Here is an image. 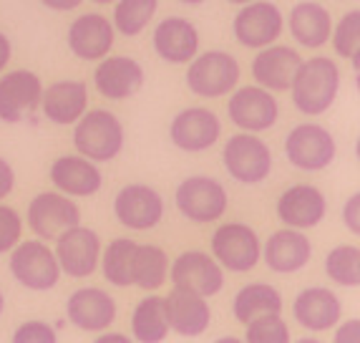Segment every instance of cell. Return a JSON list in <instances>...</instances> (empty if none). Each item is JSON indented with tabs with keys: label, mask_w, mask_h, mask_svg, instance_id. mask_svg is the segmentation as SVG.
Segmentation results:
<instances>
[{
	"label": "cell",
	"mask_w": 360,
	"mask_h": 343,
	"mask_svg": "<svg viewBox=\"0 0 360 343\" xmlns=\"http://www.w3.org/2000/svg\"><path fill=\"white\" fill-rule=\"evenodd\" d=\"M338 91H340V68L328 56H312L310 61L302 58L290 84L295 108L305 116H323L325 111H330Z\"/></svg>",
	"instance_id": "cell-1"
},
{
	"label": "cell",
	"mask_w": 360,
	"mask_h": 343,
	"mask_svg": "<svg viewBox=\"0 0 360 343\" xmlns=\"http://www.w3.org/2000/svg\"><path fill=\"white\" fill-rule=\"evenodd\" d=\"M73 146L78 154L89 157L91 162H114L127 146V132L114 111L86 108L84 116L73 124Z\"/></svg>",
	"instance_id": "cell-2"
},
{
	"label": "cell",
	"mask_w": 360,
	"mask_h": 343,
	"mask_svg": "<svg viewBox=\"0 0 360 343\" xmlns=\"http://www.w3.org/2000/svg\"><path fill=\"white\" fill-rule=\"evenodd\" d=\"M222 164L234 182L252 187V185H262L272 175L275 157H272L270 144L259 134L237 132L224 142Z\"/></svg>",
	"instance_id": "cell-3"
},
{
	"label": "cell",
	"mask_w": 360,
	"mask_h": 343,
	"mask_svg": "<svg viewBox=\"0 0 360 343\" xmlns=\"http://www.w3.org/2000/svg\"><path fill=\"white\" fill-rule=\"evenodd\" d=\"M240 61L227 51H205L189 61L186 89L199 99H222L232 94L240 84Z\"/></svg>",
	"instance_id": "cell-4"
},
{
	"label": "cell",
	"mask_w": 360,
	"mask_h": 343,
	"mask_svg": "<svg viewBox=\"0 0 360 343\" xmlns=\"http://www.w3.org/2000/svg\"><path fill=\"white\" fill-rule=\"evenodd\" d=\"M174 205L189 223L210 225L224 217L229 207V192L217 177L189 175L176 187Z\"/></svg>",
	"instance_id": "cell-5"
},
{
	"label": "cell",
	"mask_w": 360,
	"mask_h": 343,
	"mask_svg": "<svg viewBox=\"0 0 360 343\" xmlns=\"http://www.w3.org/2000/svg\"><path fill=\"white\" fill-rule=\"evenodd\" d=\"M11 275L15 277V283L23 285L25 290L33 293H49L58 285L60 280V268L56 253L49 247L46 240H23L11 250V260H8Z\"/></svg>",
	"instance_id": "cell-6"
},
{
	"label": "cell",
	"mask_w": 360,
	"mask_h": 343,
	"mask_svg": "<svg viewBox=\"0 0 360 343\" xmlns=\"http://www.w3.org/2000/svg\"><path fill=\"white\" fill-rule=\"evenodd\" d=\"M212 258L224 270L234 275H245L255 270L262 260V240L257 230L245 223H224L212 232Z\"/></svg>",
	"instance_id": "cell-7"
},
{
	"label": "cell",
	"mask_w": 360,
	"mask_h": 343,
	"mask_svg": "<svg viewBox=\"0 0 360 343\" xmlns=\"http://www.w3.org/2000/svg\"><path fill=\"white\" fill-rule=\"evenodd\" d=\"M338 142L323 124L305 121L285 137V159L300 172H325L335 162Z\"/></svg>",
	"instance_id": "cell-8"
},
{
	"label": "cell",
	"mask_w": 360,
	"mask_h": 343,
	"mask_svg": "<svg viewBox=\"0 0 360 343\" xmlns=\"http://www.w3.org/2000/svg\"><path fill=\"white\" fill-rule=\"evenodd\" d=\"M232 33L240 46L250 51H259L280 41V36L285 33V15L277 3L252 0L237 11L232 20Z\"/></svg>",
	"instance_id": "cell-9"
},
{
	"label": "cell",
	"mask_w": 360,
	"mask_h": 343,
	"mask_svg": "<svg viewBox=\"0 0 360 343\" xmlns=\"http://www.w3.org/2000/svg\"><path fill=\"white\" fill-rule=\"evenodd\" d=\"M56 260L63 275L73 280H84L98 270V260H101V237L96 230L84 227L78 223L73 227L63 230L56 237Z\"/></svg>",
	"instance_id": "cell-10"
},
{
	"label": "cell",
	"mask_w": 360,
	"mask_h": 343,
	"mask_svg": "<svg viewBox=\"0 0 360 343\" xmlns=\"http://www.w3.org/2000/svg\"><path fill=\"white\" fill-rule=\"evenodd\" d=\"M227 116L240 132L262 134L270 132L280 119V104L272 91L262 86H242L234 89L227 104Z\"/></svg>",
	"instance_id": "cell-11"
},
{
	"label": "cell",
	"mask_w": 360,
	"mask_h": 343,
	"mask_svg": "<svg viewBox=\"0 0 360 343\" xmlns=\"http://www.w3.org/2000/svg\"><path fill=\"white\" fill-rule=\"evenodd\" d=\"M164 205L162 192H156L151 185H127L121 187L114 197V215L121 227L131 232H149L164 220Z\"/></svg>",
	"instance_id": "cell-12"
},
{
	"label": "cell",
	"mask_w": 360,
	"mask_h": 343,
	"mask_svg": "<svg viewBox=\"0 0 360 343\" xmlns=\"http://www.w3.org/2000/svg\"><path fill=\"white\" fill-rule=\"evenodd\" d=\"M222 137V121L219 116L205 106H186L176 111L169 124V139L179 151L186 154H202L210 151Z\"/></svg>",
	"instance_id": "cell-13"
},
{
	"label": "cell",
	"mask_w": 360,
	"mask_h": 343,
	"mask_svg": "<svg viewBox=\"0 0 360 343\" xmlns=\"http://www.w3.org/2000/svg\"><path fill=\"white\" fill-rule=\"evenodd\" d=\"M172 285L189 293L214 298L224 290V268L205 250H186L169 268Z\"/></svg>",
	"instance_id": "cell-14"
},
{
	"label": "cell",
	"mask_w": 360,
	"mask_h": 343,
	"mask_svg": "<svg viewBox=\"0 0 360 343\" xmlns=\"http://www.w3.org/2000/svg\"><path fill=\"white\" fill-rule=\"evenodd\" d=\"M81 223V210L63 192H38L28 202V227L38 240L53 242L63 230Z\"/></svg>",
	"instance_id": "cell-15"
},
{
	"label": "cell",
	"mask_w": 360,
	"mask_h": 343,
	"mask_svg": "<svg viewBox=\"0 0 360 343\" xmlns=\"http://www.w3.org/2000/svg\"><path fill=\"white\" fill-rule=\"evenodd\" d=\"M43 81L28 68L8 71L0 76V121L20 124L41 108Z\"/></svg>",
	"instance_id": "cell-16"
},
{
	"label": "cell",
	"mask_w": 360,
	"mask_h": 343,
	"mask_svg": "<svg viewBox=\"0 0 360 343\" xmlns=\"http://www.w3.org/2000/svg\"><path fill=\"white\" fill-rule=\"evenodd\" d=\"M146 71L131 56H103L94 71V86L108 101H127L144 89Z\"/></svg>",
	"instance_id": "cell-17"
},
{
	"label": "cell",
	"mask_w": 360,
	"mask_h": 343,
	"mask_svg": "<svg viewBox=\"0 0 360 343\" xmlns=\"http://www.w3.org/2000/svg\"><path fill=\"white\" fill-rule=\"evenodd\" d=\"M116 316H119V306L114 295L103 288H78L66 301L68 323L84 333L108 331L116 323Z\"/></svg>",
	"instance_id": "cell-18"
},
{
	"label": "cell",
	"mask_w": 360,
	"mask_h": 343,
	"mask_svg": "<svg viewBox=\"0 0 360 343\" xmlns=\"http://www.w3.org/2000/svg\"><path fill=\"white\" fill-rule=\"evenodd\" d=\"M262 260L275 275H295L312 260V242L302 230L283 227L272 232L262 245Z\"/></svg>",
	"instance_id": "cell-19"
},
{
	"label": "cell",
	"mask_w": 360,
	"mask_h": 343,
	"mask_svg": "<svg viewBox=\"0 0 360 343\" xmlns=\"http://www.w3.org/2000/svg\"><path fill=\"white\" fill-rule=\"evenodd\" d=\"M275 212L285 227L312 230L328 215V199L315 185H292L277 197Z\"/></svg>",
	"instance_id": "cell-20"
},
{
	"label": "cell",
	"mask_w": 360,
	"mask_h": 343,
	"mask_svg": "<svg viewBox=\"0 0 360 343\" xmlns=\"http://www.w3.org/2000/svg\"><path fill=\"white\" fill-rule=\"evenodd\" d=\"M151 49L172 66H184L199 54L197 25L181 15H167L151 33Z\"/></svg>",
	"instance_id": "cell-21"
},
{
	"label": "cell",
	"mask_w": 360,
	"mask_h": 343,
	"mask_svg": "<svg viewBox=\"0 0 360 343\" xmlns=\"http://www.w3.org/2000/svg\"><path fill=\"white\" fill-rule=\"evenodd\" d=\"M164 313H167L169 331L181 338H199L202 333H207L212 323L210 298L181 288L164 295Z\"/></svg>",
	"instance_id": "cell-22"
},
{
	"label": "cell",
	"mask_w": 360,
	"mask_h": 343,
	"mask_svg": "<svg viewBox=\"0 0 360 343\" xmlns=\"http://www.w3.org/2000/svg\"><path fill=\"white\" fill-rule=\"evenodd\" d=\"M116 28L101 13H84L68 25V51L81 61H101L114 49Z\"/></svg>",
	"instance_id": "cell-23"
},
{
	"label": "cell",
	"mask_w": 360,
	"mask_h": 343,
	"mask_svg": "<svg viewBox=\"0 0 360 343\" xmlns=\"http://www.w3.org/2000/svg\"><path fill=\"white\" fill-rule=\"evenodd\" d=\"M292 318L310 333L333 331L342 318V303L330 288L312 285V288H305L295 295Z\"/></svg>",
	"instance_id": "cell-24"
},
{
	"label": "cell",
	"mask_w": 360,
	"mask_h": 343,
	"mask_svg": "<svg viewBox=\"0 0 360 343\" xmlns=\"http://www.w3.org/2000/svg\"><path fill=\"white\" fill-rule=\"evenodd\" d=\"M51 182L58 192L68 197H94L101 192L103 175L96 162L84 154H63L51 164Z\"/></svg>",
	"instance_id": "cell-25"
},
{
	"label": "cell",
	"mask_w": 360,
	"mask_h": 343,
	"mask_svg": "<svg viewBox=\"0 0 360 343\" xmlns=\"http://www.w3.org/2000/svg\"><path fill=\"white\" fill-rule=\"evenodd\" d=\"M300 63V51L272 43V46L259 49L257 56L252 58V76L257 86L272 91V94H280V91H290V84H292L295 71Z\"/></svg>",
	"instance_id": "cell-26"
},
{
	"label": "cell",
	"mask_w": 360,
	"mask_h": 343,
	"mask_svg": "<svg viewBox=\"0 0 360 343\" xmlns=\"http://www.w3.org/2000/svg\"><path fill=\"white\" fill-rule=\"evenodd\" d=\"M43 116L56 127H71L89 108V86L84 81L66 79L43 89Z\"/></svg>",
	"instance_id": "cell-27"
},
{
	"label": "cell",
	"mask_w": 360,
	"mask_h": 343,
	"mask_svg": "<svg viewBox=\"0 0 360 343\" xmlns=\"http://www.w3.org/2000/svg\"><path fill=\"white\" fill-rule=\"evenodd\" d=\"M288 25H290V36L302 49L318 51L330 43L333 15L323 3H315V0L295 3L292 11H290Z\"/></svg>",
	"instance_id": "cell-28"
},
{
	"label": "cell",
	"mask_w": 360,
	"mask_h": 343,
	"mask_svg": "<svg viewBox=\"0 0 360 343\" xmlns=\"http://www.w3.org/2000/svg\"><path fill=\"white\" fill-rule=\"evenodd\" d=\"M285 301L283 293L270 283H250L242 285L240 293L232 301V316L237 323H250L252 318L264 313H283Z\"/></svg>",
	"instance_id": "cell-29"
},
{
	"label": "cell",
	"mask_w": 360,
	"mask_h": 343,
	"mask_svg": "<svg viewBox=\"0 0 360 343\" xmlns=\"http://www.w3.org/2000/svg\"><path fill=\"white\" fill-rule=\"evenodd\" d=\"M131 336L139 343H162L169 336L167 313H164V295L151 290L136 303L131 313Z\"/></svg>",
	"instance_id": "cell-30"
},
{
	"label": "cell",
	"mask_w": 360,
	"mask_h": 343,
	"mask_svg": "<svg viewBox=\"0 0 360 343\" xmlns=\"http://www.w3.org/2000/svg\"><path fill=\"white\" fill-rule=\"evenodd\" d=\"M169 277V258L164 253V247L159 245H139L134 250V265H131V283L136 288L146 290H159Z\"/></svg>",
	"instance_id": "cell-31"
},
{
	"label": "cell",
	"mask_w": 360,
	"mask_h": 343,
	"mask_svg": "<svg viewBox=\"0 0 360 343\" xmlns=\"http://www.w3.org/2000/svg\"><path fill=\"white\" fill-rule=\"evenodd\" d=\"M134 250L136 240L131 237H116L108 242V247H101V275L108 285L114 288H131V265H134Z\"/></svg>",
	"instance_id": "cell-32"
},
{
	"label": "cell",
	"mask_w": 360,
	"mask_h": 343,
	"mask_svg": "<svg viewBox=\"0 0 360 343\" xmlns=\"http://www.w3.org/2000/svg\"><path fill=\"white\" fill-rule=\"evenodd\" d=\"M159 11V0H116L114 28L127 38L141 36Z\"/></svg>",
	"instance_id": "cell-33"
},
{
	"label": "cell",
	"mask_w": 360,
	"mask_h": 343,
	"mask_svg": "<svg viewBox=\"0 0 360 343\" xmlns=\"http://www.w3.org/2000/svg\"><path fill=\"white\" fill-rule=\"evenodd\" d=\"M325 275L340 288H358L360 285V247L338 245L325 255Z\"/></svg>",
	"instance_id": "cell-34"
},
{
	"label": "cell",
	"mask_w": 360,
	"mask_h": 343,
	"mask_svg": "<svg viewBox=\"0 0 360 343\" xmlns=\"http://www.w3.org/2000/svg\"><path fill=\"white\" fill-rule=\"evenodd\" d=\"M333 51H335L340 58H358L360 51V11L342 13V18L338 23H333Z\"/></svg>",
	"instance_id": "cell-35"
},
{
	"label": "cell",
	"mask_w": 360,
	"mask_h": 343,
	"mask_svg": "<svg viewBox=\"0 0 360 343\" xmlns=\"http://www.w3.org/2000/svg\"><path fill=\"white\" fill-rule=\"evenodd\" d=\"M247 343H290V325L280 313H264L245 323Z\"/></svg>",
	"instance_id": "cell-36"
},
{
	"label": "cell",
	"mask_w": 360,
	"mask_h": 343,
	"mask_svg": "<svg viewBox=\"0 0 360 343\" xmlns=\"http://www.w3.org/2000/svg\"><path fill=\"white\" fill-rule=\"evenodd\" d=\"M23 235V217L15 207L0 202V255L11 253Z\"/></svg>",
	"instance_id": "cell-37"
},
{
	"label": "cell",
	"mask_w": 360,
	"mask_h": 343,
	"mask_svg": "<svg viewBox=\"0 0 360 343\" xmlns=\"http://www.w3.org/2000/svg\"><path fill=\"white\" fill-rule=\"evenodd\" d=\"M13 343H56L58 333L51 323L46 320H25L20 323L11 336Z\"/></svg>",
	"instance_id": "cell-38"
},
{
	"label": "cell",
	"mask_w": 360,
	"mask_h": 343,
	"mask_svg": "<svg viewBox=\"0 0 360 343\" xmlns=\"http://www.w3.org/2000/svg\"><path fill=\"white\" fill-rule=\"evenodd\" d=\"M342 225L353 232V235H360V194L353 192L345 205H342Z\"/></svg>",
	"instance_id": "cell-39"
},
{
	"label": "cell",
	"mask_w": 360,
	"mask_h": 343,
	"mask_svg": "<svg viewBox=\"0 0 360 343\" xmlns=\"http://www.w3.org/2000/svg\"><path fill=\"white\" fill-rule=\"evenodd\" d=\"M335 343H358L360 341V318H350L338 328V333L333 336Z\"/></svg>",
	"instance_id": "cell-40"
},
{
	"label": "cell",
	"mask_w": 360,
	"mask_h": 343,
	"mask_svg": "<svg viewBox=\"0 0 360 343\" xmlns=\"http://www.w3.org/2000/svg\"><path fill=\"white\" fill-rule=\"evenodd\" d=\"M13 187H15V172L8 159L0 157V202L13 192Z\"/></svg>",
	"instance_id": "cell-41"
},
{
	"label": "cell",
	"mask_w": 360,
	"mask_h": 343,
	"mask_svg": "<svg viewBox=\"0 0 360 343\" xmlns=\"http://www.w3.org/2000/svg\"><path fill=\"white\" fill-rule=\"evenodd\" d=\"M11 58H13V43H11V38H8L6 33L0 30V73L8 68Z\"/></svg>",
	"instance_id": "cell-42"
},
{
	"label": "cell",
	"mask_w": 360,
	"mask_h": 343,
	"mask_svg": "<svg viewBox=\"0 0 360 343\" xmlns=\"http://www.w3.org/2000/svg\"><path fill=\"white\" fill-rule=\"evenodd\" d=\"M43 6L49 8V11H56V13H66V11H76L84 0H41Z\"/></svg>",
	"instance_id": "cell-43"
},
{
	"label": "cell",
	"mask_w": 360,
	"mask_h": 343,
	"mask_svg": "<svg viewBox=\"0 0 360 343\" xmlns=\"http://www.w3.org/2000/svg\"><path fill=\"white\" fill-rule=\"evenodd\" d=\"M111 341H121V343H127L129 336H121V333H103L98 336V343H111Z\"/></svg>",
	"instance_id": "cell-44"
},
{
	"label": "cell",
	"mask_w": 360,
	"mask_h": 343,
	"mask_svg": "<svg viewBox=\"0 0 360 343\" xmlns=\"http://www.w3.org/2000/svg\"><path fill=\"white\" fill-rule=\"evenodd\" d=\"M6 313V293H3V290H0V316Z\"/></svg>",
	"instance_id": "cell-45"
},
{
	"label": "cell",
	"mask_w": 360,
	"mask_h": 343,
	"mask_svg": "<svg viewBox=\"0 0 360 343\" xmlns=\"http://www.w3.org/2000/svg\"><path fill=\"white\" fill-rule=\"evenodd\" d=\"M179 3H184V6H202L207 0H179Z\"/></svg>",
	"instance_id": "cell-46"
},
{
	"label": "cell",
	"mask_w": 360,
	"mask_h": 343,
	"mask_svg": "<svg viewBox=\"0 0 360 343\" xmlns=\"http://www.w3.org/2000/svg\"><path fill=\"white\" fill-rule=\"evenodd\" d=\"M227 3H232V6H245V3H252V0H227Z\"/></svg>",
	"instance_id": "cell-47"
},
{
	"label": "cell",
	"mask_w": 360,
	"mask_h": 343,
	"mask_svg": "<svg viewBox=\"0 0 360 343\" xmlns=\"http://www.w3.org/2000/svg\"><path fill=\"white\" fill-rule=\"evenodd\" d=\"M91 3H96V6H108V3H116V0H91Z\"/></svg>",
	"instance_id": "cell-48"
}]
</instances>
